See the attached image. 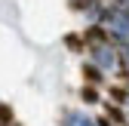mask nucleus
I'll list each match as a JSON object with an SVG mask.
<instances>
[]
</instances>
